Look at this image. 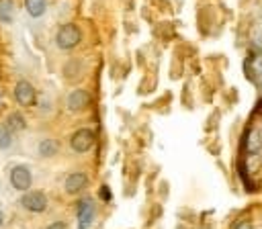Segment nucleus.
<instances>
[{
  "mask_svg": "<svg viewBox=\"0 0 262 229\" xmlns=\"http://www.w3.org/2000/svg\"><path fill=\"white\" fill-rule=\"evenodd\" d=\"M2 223H4V213L0 211V227H2Z\"/></svg>",
  "mask_w": 262,
  "mask_h": 229,
  "instance_id": "nucleus-18",
  "label": "nucleus"
},
{
  "mask_svg": "<svg viewBox=\"0 0 262 229\" xmlns=\"http://www.w3.org/2000/svg\"><path fill=\"white\" fill-rule=\"evenodd\" d=\"M100 194H102V197H105L107 201L111 199V192H109V188H107V186H102V188H100Z\"/></svg>",
  "mask_w": 262,
  "mask_h": 229,
  "instance_id": "nucleus-17",
  "label": "nucleus"
},
{
  "mask_svg": "<svg viewBox=\"0 0 262 229\" xmlns=\"http://www.w3.org/2000/svg\"><path fill=\"white\" fill-rule=\"evenodd\" d=\"M80 41H82V31L78 29V25H74V23H66V25H62L58 29V33H55V45L64 51L78 47Z\"/></svg>",
  "mask_w": 262,
  "mask_h": 229,
  "instance_id": "nucleus-1",
  "label": "nucleus"
},
{
  "mask_svg": "<svg viewBox=\"0 0 262 229\" xmlns=\"http://www.w3.org/2000/svg\"><path fill=\"white\" fill-rule=\"evenodd\" d=\"M15 19V2L13 0H0V23H13Z\"/></svg>",
  "mask_w": 262,
  "mask_h": 229,
  "instance_id": "nucleus-11",
  "label": "nucleus"
},
{
  "mask_svg": "<svg viewBox=\"0 0 262 229\" xmlns=\"http://www.w3.org/2000/svg\"><path fill=\"white\" fill-rule=\"evenodd\" d=\"M234 229H254V225H252V221L242 219V221H238V223L234 225Z\"/></svg>",
  "mask_w": 262,
  "mask_h": 229,
  "instance_id": "nucleus-15",
  "label": "nucleus"
},
{
  "mask_svg": "<svg viewBox=\"0 0 262 229\" xmlns=\"http://www.w3.org/2000/svg\"><path fill=\"white\" fill-rule=\"evenodd\" d=\"M25 10L29 13V17L39 19L48 10V0H25Z\"/></svg>",
  "mask_w": 262,
  "mask_h": 229,
  "instance_id": "nucleus-9",
  "label": "nucleus"
},
{
  "mask_svg": "<svg viewBox=\"0 0 262 229\" xmlns=\"http://www.w3.org/2000/svg\"><path fill=\"white\" fill-rule=\"evenodd\" d=\"M13 145V131L6 127V123H0V150H8Z\"/></svg>",
  "mask_w": 262,
  "mask_h": 229,
  "instance_id": "nucleus-13",
  "label": "nucleus"
},
{
  "mask_svg": "<svg viewBox=\"0 0 262 229\" xmlns=\"http://www.w3.org/2000/svg\"><path fill=\"white\" fill-rule=\"evenodd\" d=\"M37 152H39L41 158H53L55 154L60 152V141H55V139H43L37 145Z\"/></svg>",
  "mask_w": 262,
  "mask_h": 229,
  "instance_id": "nucleus-10",
  "label": "nucleus"
},
{
  "mask_svg": "<svg viewBox=\"0 0 262 229\" xmlns=\"http://www.w3.org/2000/svg\"><path fill=\"white\" fill-rule=\"evenodd\" d=\"M6 127L10 129V131H23L27 127V121H25V117L23 114H19V113H10L8 114V121H6Z\"/></svg>",
  "mask_w": 262,
  "mask_h": 229,
  "instance_id": "nucleus-12",
  "label": "nucleus"
},
{
  "mask_svg": "<svg viewBox=\"0 0 262 229\" xmlns=\"http://www.w3.org/2000/svg\"><path fill=\"white\" fill-rule=\"evenodd\" d=\"M15 100L21 107H33L35 105L37 92H35V88H33V84L27 82V80H19L17 86H15Z\"/></svg>",
  "mask_w": 262,
  "mask_h": 229,
  "instance_id": "nucleus-5",
  "label": "nucleus"
},
{
  "mask_svg": "<svg viewBox=\"0 0 262 229\" xmlns=\"http://www.w3.org/2000/svg\"><path fill=\"white\" fill-rule=\"evenodd\" d=\"M90 100H93L90 98V92H86L84 88H74L66 98V107H68V111H72V113H80V111L88 109Z\"/></svg>",
  "mask_w": 262,
  "mask_h": 229,
  "instance_id": "nucleus-7",
  "label": "nucleus"
},
{
  "mask_svg": "<svg viewBox=\"0 0 262 229\" xmlns=\"http://www.w3.org/2000/svg\"><path fill=\"white\" fill-rule=\"evenodd\" d=\"M19 205L29 213H43L48 209L49 201H48V194L43 190H31L29 188V190L23 192V197L19 199Z\"/></svg>",
  "mask_w": 262,
  "mask_h": 229,
  "instance_id": "nucleus-2",
  "label": "nucleus"
},
{
  "mask_svg": "<svg viewBox=\"0 0 262 229\" xmlns=\"http://www.w3.org/2000/svg\"><path fill=\"white\" fill-rule=\"evenodd\" d=\"M95 141H96L95 131L93 129H86V127L78 129V131H74L70 135V147H72V152H76V154L90 152V147L95 145Z\"/></svg>",
  "mask_w": 262,
  "mask_h": 229,
  "instance_id": "nucleus-3",
  "label": "nucleus"
},
{
  "mask_svg": "<svg viewBox=\"0 0 262 229\" xmlns=\"http://www.w3.org/2000/svg\"><path fill=\"white\" fill-rule=\"evenodd\" d=\"M262 145V137L258 133H250L248 135V154H258Z\"/></svg>",
  "mask_w": 262,
  "mask_h": 229,
  "instance_id": "nucleus-14",
  "label": "nucleus"
},
{
  "mask_svg": "<svg viewBox=\"0 0 262 229\" xmlns=\"http://www.w3.org/2000/svg\"><path fill=\"white\" fill-rule=\"evenodd\" d=\"M88 184H90V180H88V176L84 174V172H72V174H68L66 180H64V188H66L68 194H72V197L74 194L84 192L88 188Z\"/></svg>",
  "mask_w": 262,
  "mask_h": 229,
  "instance_id": "nucleus-8",
  "label": "nucleus"
},
{
  "mask_svg": "<svg viewBox=\"0 0 262 229\" xmlns=\"http://www.w3.org/2000/svg\"><path fill=\"white\" fill-rule=\"evenodd\" d=\"M10 184H13L15 190H21L25 192L31 188L33 184V172L29 166L25 164H17L13 170H10Z\"/></svg>",
  "mask_w": 262,
  "mask_h": 229,
  "instance_id": "nucleus-4",
  "label": "nucleus"
},
{
  "mask_svg": "<svg viewBox=\"0 0 262 229\" xmlns=\"http://www.w3.org/2000/svg\"><path fill=\"white\" fill-rule=\"evenodd\" d=\"M48 229H68V225L64 221H53V223L48 225Z\"/></svg>",
  "mask_w": 262,
  "mask_h": 229,
  "instance_id": "nucleus-16",
  "label": "nucleus"
},
{
  "mask_svg": "<svg viewBox=\"0 0 262 229\" xmlns=\"http://www.w3.org/2000/svg\"><path fill=\"white\" fill-rule=\"evenodd\" d=\"M95 203L90 199H80L76 205V217H78V225H80V229H88L90 225H93L95 221Z\"/></svg>",
  "mask_w": 262,
  "mask_h": 229,
  "instance_id": "nucleus-6",
  "label": "nucleus"
}]
</instances>
